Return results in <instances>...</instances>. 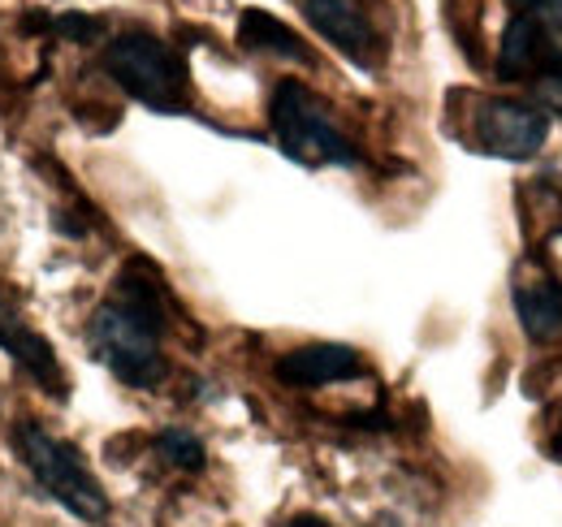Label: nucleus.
Listing matches in <instances>:
<instances>
[{
    "label": "nucleus",
    "instance_id": "obj_1",
    "mask_svg": "<svg viewBox=\"0 0 562 527\" xmlns=\"http://www.w3.org/2000/svg\"><path fill=\"white\" fill-rule=\"evenodd\" d=\"M165 290L156 272L135 260L117 281L113 294L91 316V350L109 363V372L131 390H156L169 377V363L160 355L165 337Z\"/></svg>",
    "mask_w": 562,
    "mask_h": 527
},
{
    "label": "nucleus",
    "instance_id": "obj_2",
    "mask_svg": "<svg viewBox=\"0 0 562 527\" xmlns=\"http://www.w3.org/2000/svg\"><path fill=\"white\" fill-rule=\"evenodd\" d=\"M104 74L156 113H182L191 96L187 61L151 31H122L104 48Z\"/></svg>",
    "mask_w": 562,
    "mask_h": 527
},
{
    "label": "nucleus",
    "instance_id": "obj_3",
    "mask_svg": "<svg viewBox=\"0 0 562 527\" xmlns=\"http://www.w3.org/2000/svg\"><path fill=\"white\" fill-rule=\"evenodd\" d=\"M13 441H18L22 462L31 467V475L40 480V489H44L53 502H61V506H66L70 515H78L82 524H104V519H109V493H104L100 480L87 471V462H82V455L74 450L70 441L44 433V428L31 424V419L18 424Z\"/></svg>",
    "mask_w": 562,
    "mask_h": 527
},
{
    "label": "nucleus",
    "instance_id": "obj_4",
    "mask_svg": "<svg viewBox=\"0 0 562 527\" xmlns=\"http://www.w3.org/2000/svg\"><path fill=\"white\" fill-rule=\"evenodd\" d=\"M269 126L278 134L281 152L299 165H359V147L334 126L329 109L294 78L278 82Z\"/></svg>",
    "mask_w": 562,
    "mask_h": 527
},
{
    "label": "nucleus",
    "instance_id": "obj_5",
    "mask_svg": "<svg viewBox=\"0 0 562 527\" xmlns=\"http://www.w3.org/2000/svg\"><path fill=\"white\" fill-rule=\"evenodd\" d=\"M472 126H476V143L506 160H528L550 138V117L519 100H481Z\"/></svg>",
    "mask_w": 562,
    "mask_h": 527
},
{
    "label": "nucleus",
    "instance_id": "obj_6",
    "mask_svg": "<svg viewBox=\"0 0 562 527\" xmlns=\"http://www.w3.org/2000/svg\"><path fill=\"white\" fill-rule=\"evenodd\" d=\"M0 350H4L40 390H48L53 397L70 394V381H66V368H61L53 341L31 329V325L22 321V312H18L4 294H0Z\"/></svg>",
    "mask_w": 562,
    "mask_h": 527
},
{
    "label": "nucleus",
    "instance_id": "obj_7",
    "mask_svg": "<svg viewBox=\"0 0 562 527\" xmlns=\"http://www.w3.org/2000/svg\"><path fill=\"white\" fill-rule=\"evenodd\" d=\"M303 18L359 69L381 61V35L372 31L368 13L355 0H303Z\"/></svg>",
    "mask_w": 562,
    "mask_h": 527
},
{
    "label": "nucleus",
    "instance_id": "obj_8",
    "mask_svg": "<svg viewBox=\"0 0 562 527\" xmlns=\"http://www.w3.org/2000/svg\"><path fill=\"white\" fill-rule=\"evenodd\" d=\"M273 372H278V381H285V385L316 390V385H338V381L359 377L363 372V359H359V350L342 346V341H312V346L285 350Z\"/></svg>",
    "mask_w": 562,
    "mask_h": 527
},
{
    "label": "nucleus",
    "instance_id": "obj_9",
    "mask_svg": "<svg viewBox=\"0 0 562 527\" xmlns=\"http://www.w3.org/2000/svg\"><path fill=\"white\" fill-rule=\"evenodd\" d=\"M238 44L247 53H269V57H281V61H294V66H312V48L303 44V35H294L281 18L265 13V9H243L238 18Z\"/></svg>",
    "mask_w": 562,
    "mask_h": 527
},
{
    "label": "nucleus",
    "instance_id": "obj_10",
    "mask_svg": "<svg viewBox=\"0 0 562 527\" xmlns=\"http://www.w3.org/2000/svg\"><path fill=\"white\" fill-rule=\"evenodd\" d=\"M546 57V35H541V22L532 13H515L506 22V35H502V48H497V78H524L541 66Z\"/></svg>",
    "mask_w": 562,
    "mask_h": 527
},
{
    "label": "nucleus",
    "instance_id": "obj_11",
    "mask_svg": "<svg viewBox=\"0 0 562 527\" xmlns=\"http://www.w3.org/2000/svg\"><path fill=\"white\" fill-rule=\"evenodd\" d=\"M519 325L532 341H550L562 333V281H537L515 290Z\"/></svg>",
    "mask_w": 562,
    "mask_h": 527
},
{
    "label": "nucleus",
    "instance_id": "obj_12",
    "mask_svg": "<svg viewBox=\"0 0 562 527\" xmlns=\"http://www.w3.org/2000/svg\"><path fill=\"white\" fill-rule=\"evenodd\" d=\"M156 450L173 467H182V471H200L204 467V441L195 433H187V428H165L156 437Z\"/></svg>",
    "mask_w": 562,
    "mask_h": 527
},
{
    "label": "nucleus",
    "instance_id": "obj_13",
    "mask_svg": "<svg viewBox=\"0 0 562 527\" xmlns=\"http://www.w3.org/2000/svg\"><path fill=\"white\" fill-rule=\"evenodd\" d=\"M53 31H57L61 40H70V44H95V40L104 35V22L91 18V13H61V18L53 22Z\"/></svg>",
    "mask_w": 562,
    "mask_h": 527
},
{
    "label": "nucleus",
    "instance_id": "obj_14",
    "mask_svg": "<svg viewBox=\"0 0 562 527\" xmlns=\"http://www.w3.org/2000/svg\"><path fill=\"white\" fill-rule=\"evenodd\" d=\"M537 74H541L546 82H554V87H562V48H546V57H541V66H537Z\"/></svg>",
    "mask_w": 562,
    "mask_h": 527
},
{
    "label": "nucleus",
    "instance_id": "obj_15",
    "mask_svg": "<svg viewBox=\"0 0 562 527\" xmlns=\"http://www.w3.org/2000/svg\"><path fill=\"white\" fill-rule=\"evenodd\" d=\"M285 527H329L325 519H312V515H303V519H290Z\"/></svg>",
    "mask_w": 562,
    "mask_h": 527
},
{
    "label": "nucleus",
    "instance_id": "obj_16",
    "mask_svg": "<svg viewBox=\"0 0 562 527\" xmlns=\"http://www.w3.org/2000/svg\"><path fill=\"white\" fill-rule=\"evenodd\" d=\"M515 4H519V9H524V13H528V9H537V4H541V0H515Z\"/></svg>",
    "mask_w": 562,
    "mask_h": 527
},
{
    "label": "nucleus",
    "instance_id": "obj_17",
    "mask_svg": "<svg viewBox=\"0 0 562 527\" xmlns=\"http://www.w3.org/2000/svg\"><path fill=\"white\" fill-rule=\"evenodd\" d=\"M546 4H550V9H554V13L562 18V0H546Z\"/></svg>",
    "mask_w": 562,
    "mask_h": 527
},
{
    "label": "nucleus",
    "instance_id": "obj_18",
    "mask_svg": "<svg viewBox=\"0 0 562 527\" xmlns=\"http://www.w3.org/2000/svg\"><path fill=\"white\" fill-rule=\"evenodd\" d=\"M554 104L562 109V87H554Z\"/></svg>",
    "mask_w": 562,
    "mask_h": 527
}]
</instances>
